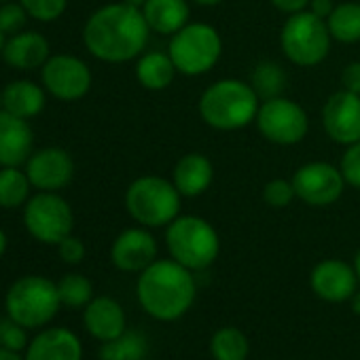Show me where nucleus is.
Returning <instances> with one entry per match:
<instances>
[{
	"mask_svg": "<svg viewBox=\"0 0 360 360\" xmlns=\"http://www.w3.org/2000/svg\"><path fill=\"white\" fill-rule=\"evenodd\" d=\"M339 169L345 178V185L360 189V140L345 146V150L341 155Z\"/></svg>",
	"mask_w": 360,
	"mask_h": 360,
	"instance_id": "473e14b6",
	"label": "nucleus"
},
{
	"mask_svg": "<svg viewBox=\"0 0 360 360\" xmlns=\"http://www.w3.org/2000/svg\"><path fill=\"white\" fill-rule=\"evenodd\" d=\"M210 352L214 360H246L250 352V343L240 328L223 326L212 335Z\"/></svg>",
	"mask_w": 360,
	"mask_h": 360,
	"instance_id": "bb28decb",
	"label": "nucleus"
},
{
	"mask_svg": "<svg viewBox=\"0 0 360 360\" xmlns=\"http://www.w3.org/2000/svg\"><path fill=\"white\" fill-rule=\"evenodd\" d=\"M330 43L333 37L326 22L307 9L288 15L280 30L282 53L286 56V60L301 68H311L324 62L330 51Z\"/></svg>",
	"mask_w": 360,
	"mask_h": 360,
	"instance_id": "0eeeda50",
	"label": "nucleus"
},
{
	"mask_svg": "<svg viewBox=\"0 0 360 360\" xmlns=\"http://www.w3.org/2000/svg\"><path fill=\"white\" fill-rule=\"evenodd\" d=\"M349 305H352V311L360 316V290H356L349 299Z\"/></svg>",
	"mask_w": 360,
	"mask_h": 360,
	"instance_id": "a19ab883",
	"label": "nucleus"
},
{
	"mask_svg": "<svg viewBox=\"0 0 360 360\" xmlns=\"http://www.w3.org/2000/svg\"><path fill=\"white\" fill-rule=\"evenodd\" d=\"M0 3H7V0H0Z\"/></svg>",
	"mask_w": 360,
	"mask_h": 360,
	"instance_id": "09e8293b",
	"label": "nucleus"
},
{
	"mask_svg": "<svg viewBox=\"0 0 360 360\" xmlns=\"http://www.w3.org/2000/svg\"><path fill=\"white\" fill-rule=\"evenodd\" d=\"M110 259L117 269L127 274H140L157 261V240L146 227L125 229L112 242Z\"/></svg>",
	"mask_w": 360,
	"mask_h": 360,
	"instance_id": "4468645a",
	"label": "nucleus"
},
{
	"mask_svg": "<svg viewBox=\"0 0 360 360\" xmlns=\"http://www.w3.org/2000/svg\"><path fill=\"white\" fill-rule=\"evenodd\" d=\"M165 246L174 261L191 271H202L219 259L221 238L206 219L178 214L165 227Z\"/></svg>",
	"mask_w": 360,
	"mask_h": 360,
	"instance_id": "20e7f679",
	"label": "nucleus"
},
{
	"mask_svg": "<svg viewBox=\"0 0 360 360\" xmlns=\"http://www.w3.org/2000/svg\"><path fill=\"white\" fill-rule=\"evenodd\" d=\"M7 314L26 328H37L53 320L62 299L58 284L43 276L20 278L7 292Z\"/></svg>",
	"mask_w": 360,
	"mask_h": 360,
	"instance_id": "6e6552de",
	"label": "nucleus"
},
{
	"mask_svg": "<svg viewBox=\"0 0 360 360\" xmlns=\"http://www.w3.org/2000/svg\"><path fill=\"white\" fill-rule=\"evenodd\" d=\"M138 301L142 309L161 322H172L183 318L198 295L193 271L178 261L157 259L138 278Z\"/></svg>",
	"mask_w": 360,
	"mask_h": 360,
	"instance_id": "f03ea898",
	"label": "nucleus"
},
{
	"mask_svg": "<svg viewBox=\"0 0 360 360\" xmlns=\"http://www.w3.org/2000/svg\"><path fill=\"white\" fill-rule=\"evenodd\" d=\"M3 58L9 66L20 70L39 68L49 60V43L39 32H20L5 43Z\"/></svg>",
	"mask_w": 360,
	"mask_h": 360,
	"instance_id": "4be33fe9",
	"label": "nucleus"
},
{
	"mask_svg": "<svg viewBox=\"0 0 360 360\" xmlns=\"http://www.w3.org/2000/svg\"><path fill=\"white\" fill-rule=\"evenodd\" d=\"M123 3H127V5H131L136 9H142L146 5V0H123Z\"/></svg>",
	"mask_w": 360,
	"mask_h": 360,
	"instance_id": "c03bdc74",
	"label": "nucleus"
},
{
	"mask_svg": "<svg viewBox=\"0 0 360 360\" xmlns=\"http://www.w3.org/2000/svg\"><path fill=\"white\" fill-rule=\"evenodd\" d=\"M0 110H3V94H0Z\"/></svg>",
	"mask_w": 360,
	"mask_h": 360,
	"instance_id": "de8ad7c7",
	"label": "nucleus"
},
{
	"mask_svg": "<svg viewBox=\"0 0 360 360\" xmlns=\"http://www.w3.org/2000/svg\"><path fill=\"white\" fill-rule=\"evenodd\" d=\"M3 49H5V32L0 30V53H3Z\"/></svg>",
	"mask_w": 360,
	"mask_h": 360,
	"instance_id": "49530a36",
	"label": "nucleus"
},
{
	"mask_svg": "<svg viewBox=\"0 0 360 360\" xmlns=\"http://www.w3.org/2000/svg\"><path fill=\"white\" fill-rule=\"evenodd\" d=\"M26 15L28 11L24 9V5L5 3L0 7V30L5 34H18L26 24Z\"/></svg>",
	"mask_w": 360,
	"mask_h": 360,
	"instance_id": "f704fd0d",
	"label": "nucleus"
},
{
	"mask_svg": "<svg viewBox=\"0 0 360 360\" xmlns=\"http://www.w3.org/2000/svg\"><path fill=\"white\" fill-rule=\"evenodd\" d=\"M326 26L333 41L341 45L360 43V3L345 0V3L335 5L333 13L326 20Z\"/></svg>",
	"mask_w": 360,
	"mask_h": 360,
	"instance_id": "393cba45",
	"label": "nucleus"
},
{
	"mask_svg": "<svg viewBox=\"0 0 360 360\" xmlns=\"http://www.w3.org/2000/svg\"><path fill=\"white\" fill-rule=\"evenodd\" d=\"M75 174L72 157L64 148H43L28 159V178L41 191L66 187Z\"/></svg>",
	"mask_w": 360,
	"mask_h": 360,
	"instance_id": "dca6fc26",
	"label": "nucleus"
},
{
	"mask_svg": "<svg viewBox=\"0 0 360 360\" xmlns=\"http://www.w3.org/2000/svg\"><path fill=\"white\" fill-rule=\"evenodd\" d=\"M167 53L178 70L185 77H202L210 72L223 56V39L219 30L204 22H189L172 34Z\"/></svg>",
	"mask_w": 360,
	"mask_h": 360,
	"instance_id": "423d86ee",
	"label": "nucleus"
},
{
	"mask_svg": "<svg viewBox=\"0 0 360 360\" xmlns=\"http://www.w3.org/2000/svg\"><path fill=\"white\" fill-rule=\"evenodd\" d=\"M28 174L20 172L18 167H3L0 169V206L3 208H18L28 200L30 191Z\"/></svg>",
	"mask_w": 360,
	"mask_h": 360,
	"instance_id": "c85d7f7f",
	"label": "nucleus"
},
{
	"mask_svg": "<svg viewBox=\"0 0 360 360\" xmlns=\"http://www.w3.org/2000/svg\"><path fill=\"white\" fill-rule=\"evenodd\" d=\"M341 85L343 89L360 96V62H352L341 72Z\"/></svg>",
	"mask_w": 360,
	"mask_h": 360,
	"instance_id": "e433bc0d",
	"label": "nucleus"
},
{
	"mask_svg": "<svg viewBox=\"0 0 360 360\" xmlns=\"http://www.w3.org/2000/svg\"><path fill=\"white\" fill-rule=\"evenodd\" d=\"M58 250H60L62 261H66V263H70V265H77V263H81V261L85 259V244H83L79 238H75V236L64 238V240L58 244Z\"/></svg>",
	"mask_w": 360,
	"mask_h": 360,
	"instance_id": "c9c22d12",
	"label": "nucleus"
},
{
	"mask_svg": "<svg viewBox=\"0 0 360 360\" xmlns=\"http://www.w3.org/2000/svg\"><path fill=\"white\" fill-rule=\"evenodd\" d=\"M191 3H195L200 7H217V5L223 3V0H191Z\"/></svg>",
	"mask_w": 360,
	"mask_h": 360,
	"instance_id": "79ce46f5",
	"label": "nucleus"
},
{
	"mask_svg": "<svg viewBox=\"0 0 360 360\" xmlns=\"http://www.w3.org/2000/svg\"><path fill=\"white\" fill-rule=\"evenodd\" d=\"M148 354V341L140 330H125L112 341H106L100 349V360H144Z\"/></svg>",
	"mask_w": 360,
	"mask_h": 360,
	"instance_id": "a878e982",
	"label": "nucleus"
},
{
	"mask_svg": "<svg viewBox=\"0 0 360 360\" xmlns=\"http://www.w3.org/2000/svg\"><path fill=\"white\" fill-rule=\"evenodd\" d=\"M295 198H297V193H295V187H292V180L274 178V180H269V183L263 187V202L269 208L282 210V208L290 206V202Z\"/></svg>",
	"mask_w": 360,
	"mask_h": 360,
	"instance_id": "7c9ffc66",
	"label": "nucleus"
},
{
	"mask_svg": "<svg viewBox=\"0 0 360 360\" xmlns=\"http://www.w3.org/2000/svg\"><path fill=\"white\" fill-rule=\"evenodd\" d=\"M322 127L337 144H354L360 140V96L347 89L335 91L322 108Z\"/></svg>",
	"mask_w": 360,
	"mask_h": 360,
	"instance_id": "ddd939ff",
	"label": "nucleus"
},
{
	"mask_svg": "<svg viewBox=\"0 0 360 360\" xmlns=\"http://www.w3.org/2000/svg\"><path fill=\"white\" fill-rule=\"evenodd\" d=\"M26 229L45 244H60L64 238L72 233L75 217L72 208L66 200L56 195L53 191H43L32 198L24 212Z\"/></svg>",
	"mask_w": 360,
	"mask_h": 360,
	"instance_id": "9d476101",
	"label": "nucleus"
},
{
	"mask_svg": "<svg viewBox=\"0 0 360 360\" xmlns=\"http://www.w3.org/2000/svg\"><path fill=\"white\" fill-rule=\"evenodd\" d=\"M20 3L30 18L39 22H53L66 11L68 0H20Z\"/></svg>",
	"mask_w": 360,
	"mask_h": 360,
	"instance_id": "2f4dec72",
	"label": "nucleus"
},
{
	"mask_svg": "<svg viewBox=\"0 0 360 360\" xmlns=\"http://www.w3.org/2000/svg\"><path fill=\"white\" fill-rule=\"evenodd\" d=\"M60 299L68 307H85L94 299V286L89 278L81 274H68L58 282Z\"/></svg>",
	"mask_w": 360,
	"mask_h": 360,
	"instance_id": "c756f323",
	"label": "nucleus"
},
{
	"mask_svg": "<svg viewBox=\"0 0 360 360\" xmlns=\"http://www.w3.org/2000/svg\"><path fill=\"white\" fill-rule=\"evenodd\" d=\"M5 250H7V236H5L3 229H0V257L5 255Z\"/></svg>",
	"mask_w": 360,
	"mask_h": 360,
	"instance_id": "37998d69",
	"label": "nucleus"
},
{
	"mask_svg": "<svg viewBox=\"0 0 360 360\" xmlns=\"http://www.w3.org/2000/svg\"><path fill=\"white\" fill-rule=\"evenodd\" d=\"M150 28L142 9L127 3H112L98 9L83 28L87 51L108 64L136 60L148 43Z\"/></svg>",
	"mask_w": 360,
	"mask_h": 360,
	"instance_id": "f257e3e1",
	"label": "nucleus"
},
{
	"mask_svg": "<svg viewBox=\"0 0 360 360\" xmlns=\"http://www.w3.org/2000/svg\"><path fill=\"white\" fill-rule=\"evenodd\" d=\"M183 206V195L172 180L163 176H140L125 191V208L129 217L146 227H167Z\"/></svg>",
	"mask_w": 360,
	"mask_h": 360,
	"instance_id": "39448f33",
	"label": "nucleus"
},
{
	"mask_svg": "<svg viewBox=\"0 0 360 360\" xmlns=\"http://www.w3.org/2000/svg\"><path fill=\"white\" fill-rule=\"evenodd\" d=\"M0 343L7 349L20 352L26 349L28 345V335H26V326H22L20 322H15L13 318L0 322Z\"/></svg>",
	"mask_w": 360,
	"mask_h": 360,
	"instance_id": "72a5a7b5",
	"label": "nucleus"
},
{
	"mask_svg": "<svg viewBox=\"0 0 360 360\" xmlns=\"http://www.w3.org/2000/svg\"><path fill=\"white\" fill-rule=\"evenodd\" d=\"M43 85L58 100H81L91 87V70L75 56H53L43 66Z\"/></svg>",
	"mask_w": 360,
	"mask_h": 360,
	"instance_id": "f8f14e48",
	"label": "nucleus"
},
{
	"mask_svg": "<svg viewBox=\"0 0 360 360\" xmlns=\"http://www.w3.org/2000/svg\"><path fill=\"white\" fill-rule=\"evenodd\" d=\"M214 180V165L204 153H187L183 155L172 172V183L183 198H200L204 195Z\"/></svg>",
	"mask_w": 360,
	"mask_h": 360,
	"instance_id": "a211bd4d",
	"label": "nucleus"
},
{
	"mask_svg": "<svg viewBox=\"0 0 360 360\" xmlns=\"http://www.w3.org/2000/svg\"><path fill=\"white\" fill-rule=\"evenodd\" d=\"M292 187L297 200L311 208H326L341 200L345 191V178L341 169L328 161L303 163L292 174Z\"/></svg>",
	"mask_w": 360,
	"mask_h": 360,
	"instance_id": "9b49d317",
	"label": "nucleus"
},
{
	"mask_svg": "<svg viewBox=\"0 0 360 360\" xmlns=\"http://www.w3.org/2000/svg\"><path fill=\"white\" fill-rule=\"evenodd\" d=\"M333 9H335V3L333 0H311L309 3V7H307V11H311L314 15H318L320 20H328V15L333 13Z\"/></svg>",
	"mask_w": 360,
	"mask_h": 360,
	"instance_id": "58836bf2",
	"label": "nucleus"
},
{
	"mask_svg": "<svg viewBox=\"0 0 360 360\" xmlns=\"http://www.w3.org/2000/svg\"><path fill=\"white\" fill-rule=\"evenodd\" d=\"M178 70L169 58V53L163 51H148L140 56L136 64V79L138 83L148 91H163L172 85Z\"/></svg>",
	"mask_w": 360,
	"mask_h": 360,
	"instance_id": "5701e85b",
	"label": "nucleus"
},
{
	"mask_svg": "<svg viewBox=\"0 0 360 360\" xmlns=\"http://www.w3.org/2000/svg\"><path fill=\"white\" fill-rule=\"evenodd\" d=\"M255 121L261 136L278 146H295L303 142L309 131V119L305 108L284 96L263 100Z\"/></svg>",
	"mask_w": 360,
	"mask_h": 360,
	"instance_id": "1a4fd4ad",
	"label": "nucleus"
},
{
	"mask_svg": "<svg viewBox=\"0 0 360 360\" xmlns=\"http://www.w3.org/2000/svg\"><path fill=\"white\" fill-rule=\"evenodd\" d=\"M142 13L150 32H157L163 37L176 34L191 20L189 0H146Z\"/></svg>",
	"mask_w": 360,
	"mask_h": 360,
	"instance_id": "412c9836",
	"label": "nucleus"
},
{
	"mask_svg": "<svg viewBox=\"0 0 360 360\" xmlns=\"http://www.w3.org/2000/svg\"><path fill=\"white\" fill-rule=\"evenodd\" d=\"M83 322H85V328L89 330V335L104 343L117 339L119 335H123L127 330L125 328V311L110 297L91 299L85 305Z\"/></svg>",
	"mask_w": 360,
	"mask_h": 360,
	"instance_id": "6ab92c4d",
	"label": "nucleus"
},
{
	"mask_svg": "<svg viewBox=\"0 0 360 360\" xmlns=\"http://www.w3.org/2000/svg\"><path fill=\"white\" fill-rule=\"evenodd\" d=\"M45 106V94L39 85L30 81L9 83L3 91V108L15 117L30 119L39 115Z\"/></svg>",
	"mask_w": 360,
	"mask_h": 360,
	"instance_id": "b1692460",
	"label": "nucleus"
},
{
	"mask_svg": "<svg viewBox=\"0 0 360 360\" xmlns=\"http://www.w3.org/2000/svg\"><path fill=\"white\" fill-rule=\"evenodd\" d=\"M32 150V129L26 119L0 110V165L18 167Z\"/></svg>",
	"mask_w": 360,
	"mask_h": 360,
	"instance_id": "f3484780",
	"label": "nucleus"
},
{
	"mask_svg": "<svg viewBox=\"0 0 360 360\" xmlns=\"http://www.w3.org/2000/svg\"><path fill=\"white\" fill-rule=\"evenodd\" d=\"M261 98L250 83L240 79H221L208 85L198 102L202 121L219 131H238L255 123Z\"/></svg>",
	"mask_w": 360,
	"mask_h": 360,
	"instance_id": "7ed1b4c3",
	"label": "nucleus"
},
{
	"mask_svg": "<svg viewBox=\"0 0 360 360\" xmlns=\"http://www.w3.org/2000/svg\"><path fill=\"white\" fill-rule=\"evenodd\" d=\"M354 269H356V276H358V282H360V250L354 257Z\"/></svg>",
	"mask_w": 360,
	"mask_h": 360,
	"instance_id": "a18cd8bd",
	"label": "nucleus"
},
{
	"mask_svg": "<svg viewBox=\"0 0 360 360\" xmlns=\"http://www.w3.org/2000/svg\"><path fill=\"white\" fill-rule=\"evenodd\" d=\"M83 349L79 337L68 328H49L37 335L30 345L26 360H81Z\"/></svg>",
	"mask_w": 360,
	"mask_h": 360,
	"instance_id": "aec40b11",
	"label": "nucleus"
},
{
	"mask_svg": "<svg viewBox=\"0 0 360 360\" xmlns=\"http://www.w3.org/2000/svg\"><path fill=\"white\" fill-rule=\"evenodd\" d=\"M269 3H271L278 11H282V13H286V15H292V13L305 11V9L309 7L311 0H269Z\"/></svg>",
	"mask_w": 360,
	"mask_h": 360,
	"instance_id": "4c0bfd02",
	"label": "nucleus"
},
{
	"mask_svg": "<svg viewBox=\"0 0 360 360\" xmlns=\"http://www.w3.org/2000/svg\"><path fill=\"white\" fill-rule=\"evenodd\" d=\"M0 360H26V358H22L20 352H13V349L3 347V349H0Z\"/></svg>",
	"mask_w": 360,
	"mask_h": 360,
	"instance_id": "ea45409f",
	"label": "nucleus"
},
{
	"mask_svg": "<svg viewBox=\"0 0 360 360\" xmlns=\"http://www.w3.org/2000/svg\"><path fill=\"white\" fill-rule=\"evenodd\" d=\"M250 85L261 100L278 98L286 89V72L276 62H261L250 75Z\"/></svg>",
	"mask_w": 360,
	"mask_h": 360,
	"instance_id": "cd10ccee",
	"label": "nucleus"
},
{
	"mask_svg": "<svg viewBox=\"0 0 360 360\" xmlns=\"http://www.w3.org/2000/svg\"><path fill=\"white\" fill-rule=\"evenodd\" d=\"M311 290L328 303H343L349 301L352 295L358 290V276L354 265H347L339 259H324L320 261L309 276Z\"/></svg>",
	"mask_w": 360,
	"mask_h": 360,
	"instance_id": "2eb2a0df",
	"label": "nucleus"
}]
</instances>
